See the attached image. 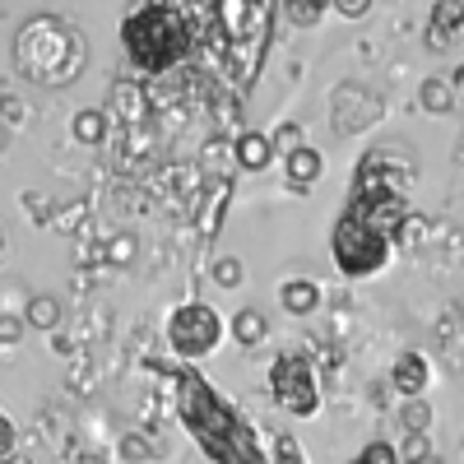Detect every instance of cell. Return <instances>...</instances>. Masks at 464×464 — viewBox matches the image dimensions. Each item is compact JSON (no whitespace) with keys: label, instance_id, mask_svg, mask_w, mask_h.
Wrapping results in <instances>:
<instances>
[{"label":"cell","instance_id":"ac0fdd59","mask_svg":"<svg viewBox=\"0 0 464 464\" xmlns=\"http://www.w3.org/2000/svg\"><path fill=\"white\" fill-rule=\"evenodd\" d=\"M24 325H33V330H56L61 325V302L56 297H28V306H24Z\"/></svg>","mask_w":464,"mask_h":464},{"label":"cell","instance_id":"83f0119b","mask_svg":"<svg viewBox=\"0 0 464 464\" xmlns=\"http://www.w3.org/2000/svg\"><path fill=\"white\" fill-rule=\"evenodd\" d=\"M275 140V153L284 149V153H293V149H302V126H279V135H269Z\"/></svg>","mask_w":464,"mask_h":464},{"label":"cell","instance_id":"d6a6232c","mask_svg":"<svg viewBox=\"0 0 464 464\" xmlns=\"http://www.w3.org/2000/svg\"><path fill=\"white\" fill-rule=\"evenodd\" d=\"M450 93H455V107H459V102H464V65L450 74Z\"/></svg>","mask_w":464,"mask_h":464},{"label":"cell","instance_id":"1f68e13d","mask_svg":"<svg viewBox=\"0 0 464 464\" xmlns=\"http://www.w3.org/2000/svg\"><path fill=\"white\" fill-rule=\"evenodd\" d=\"M107 256H111V260H116V265H126V260H130V256H135V237H116V246H111V251H107Z\"/></svg>","mask_w":464,"mask_h":464},{"label":"cell","instance_id":"4fadbf2b","mask_svg":"<svg viewBox=\"0 0 464 464\" xmlns=\"http://www.w3.org/2000/svg\"><path fill=\"white\" fill-rule=\"evenodd\" d=\"M279 306L288 316H312L316 306H321V288H316V279H284V288H279Z\"/></svg>","mask_w":464,"mask_h":464},{"label":"cell","instance_id":"d4e9b609","mask_svg":"<svg viewBox=\"0 0 464 464\" xmlns=\"http://www.w3.org/2000/svg\"><path fill=\"white\" fill-rule=\"evenodd\" d=\"M214 284H218V288H237V284H242V260L223 256V260L214 265Z\"/></svg>","mask_w":464,"mask_h":464},{"label":"cell","instance_id":"4316f807","mask_svg":"<svg viewBox=\"0 0 464 464\" xmlns=\"http://www.w3.org/2000/svg\"><path fill=\"white\" fill-rule=\"evenodd\" d=\"M24 316H0V343H5V348H14L19 339H24Z\"/></svg>","mask_w":464,"mask_h":464},{"label":"cell","instance_id":"277c9868","mask_svg":"<svg viewBox=\"0 0 464 464\" xmlns=\"http://www.w3.org/2000/svg\"><path fill=\"white\" fill-rule=\"evenodd\" d=\"M269 5L275 0H214V56L223 61L227 80L237 93H246V84L256 80L260 52L269 43Z\"/></svg>","mask_w":464,"mask_h":464},{"label":"cell","instance_id":"7c38bea8","mask_svg":"<svg viewBox=\"0 0 464 464\" xmlns=\"http://www.w3.org/2000/svg\"><path fill=\"white\" fill-rule=\"evenodd\" d=\"M107 116H111V121H126V126H140L144 121V116H149V93L140 89V84H116L111 89V107H102Z\"/></svg>","mask_w":464,"mask_h":464},{"label":"cell","instance_id":"7402d4cb","mask_svg":"<svg viewBox=\"0 0 464 464\" xmlns=\"http://www.w3.org/2000/svg\"><path fill=\"white\" fill-rule=\"evenodd\" d=\"M395 455H400V464H422V459H432L428 432H404V446H400Z\"/></svg>","mask_w":464,"mask_h":464},{"label":"cell","instance_id":"6da1fadb","mask_svg":"<svg viewBox=\"0 0 464 464\" xmlns=\"http://www.w3.org/2000/svg\"><path fill=\"white\" fill-rule=\"evenodd\" d=\"M177 413L214 464H306L297 437L256 428L190 367L177 372Z\"/></svg>","mask_w":464,"mask_h":464},{"label":"cell","instance_id":"836d02e7","mask_svg":"<svg viewBox=\"0 0 464 464\" xmlns=\"http://www.w3.org/2000/svg\"><path fill=\"white\" fill-rule=\"evenodd\" d=\"M450 43H455V37H446V33L428 28V47H432V52H441V47H450Z\"/></svg>","mask_w":464,"mask_h":464},{"label":"cell","instance_id":"9c48e42d","mask_svg":"<svg viewBox=\"0 0 464 464\" xmlns=\"http://www.w3.org/2000/svg\"><path fill=\"white\" fill-rule=\"evenodd\" d=\"M330 121L339 135H358V130H372L381 121V98L358 89V84H339L334 98H330Z\"/></svg>","mask_w":464,"mask_h":464},{"label":"cell","instance_id":"5bb4252c","mask_svg":"<svg viewBox=\"0 0 464 464\" xmlns=\"http://www.w3.org/2000/svg\"><path fill=\"white\" fill-rule=\"evenodd\" d=\"M284 168H288V181H293V186H312V181L325 172V159H321V149L302 144V149L284 153Z\"/></svg>","mask_w":464,"mask_h":464},{"label":"cell","instance_id":"9a60e30c","mask_svg":"<svg viewBox=\"0 0 464 464\" xmlns=\"http://www.w3.org/2000/svg\"><path fill=\"white\" fill-rule=\"evenodd\" d=\"M107 130H111V116L102 107H84V111H74V121H70V135L89 149H98L107 140Z\"/></svg>","mask_w":464,"mask_h":464},{"label":"cell","instance_id":"30bf717a","mask_svg":"<svg viewBox=\"0 0 464 464\" xmlns=\"http://www.w3.org/2000/svg\"><path fill=\"white\" fill-rule=\"evenodd\" d=\"M385 381H391V391H395L400 400H422V395H428V385H432V362H428V353H400Z\"/></svg>","mask_w":464,"mask_h":464},{"label":"cell","instance_id":"44dd1931","mask_svg":"<svg viewBox=\"0 0 464 464\" xmlns=\"http://www.w3.org/2000/svg\"><path fill=\"white\" fill-rule=\"evenodd\" d=\"M0 464H33L24 450H19V428H14V418L0 409Z\"/></svg>","mask_w":464,"mask_h":464},{"label":"cell","instance_id":"8d00e7d4","mask_svg":"<svg viewBox=\"0 0 464 464\" xmlns=\"http://www.w3.org/2000/svg\"><path fill=\"white\" fill-rule=\"evenodd\" d=\"M422 464H441V459H437V455H432V459H422Z\"/></svg>","mask_w":464,"mask_h":464},{"label":"cell","instance_id":"484cf974","mask_svg":"<svg viewBox=\"0 0 464 464\" xmlns=\"http://www.w3.org/2000/svg\"><path fill=\"white\" fill-rule=\"evenodd\" d=\"M353 464H400V455H395V446H391V441H372Z\"/></svg>","mask_w":464,"mask_h":464},{"label":"cell","instance_id":"3957f363","mask_svg":"<svg viewBox=\"0 0 464 464\" xmlns=\"http://www.w3.org/2000/svg\"><path fill=\"white\" fill-rule=\"evenodd\" d=\"M121 47L140 74H172L196 52V24L186 19L181 0H140L121 24Z\"/></svg>","mask_w":464,"mask_h":464},{"label":"cell","instance_id":"e0dca14e","mask_svg":"<svg viewBox=\"0 0 464 464\" xmlns=\"http://www.w3.org/2000/svg\"><path fill=\"white\" fill-rule=\"evenodd\" d=\"M265 316L256 312V306H242V312H232V339H237L242 348H256L265 339Z\"/></svg>","mask_w":464,"mask_h":464},{"label":"cell","instance_id":"d6986e66","mask_svg":"<svg viewBox=\"0 0 464 464\" xmlns=\"http://www.w3.org/2000/svg\"><path fill=\"white\" fill-rule=\"evenodd\" d=\"M330 10V0H284V19L297 24V28H312L321 24V14Z\"/></svg>","mask_w":464,"mask_h":464},{"label":"cell","instance_id":"8992f818","mask_svg":"<svg viewBox=\"0 0 464 464\" xmlns=\"http://www.w3.org/2000/svg\"><path fill=\"white\" fill-rule=\"evenodd\" d=\"M269 395L288 418H316L321 413V376L312 367V358L288 348L269 362Z\"/></svg>","mask_w":464,"mask_h":464},{"label":"cell","instance_id":"52a82bcc","mask_svg":"<svg viewBox=\"0 0 464 464\" xmlns=\"http://www.w3.org/2000/svg\"><path fill=\"white\" fill-rule=\"evenodd\" d=\"M223 343V316L209 302H181L168 316V348L181 362H200Z\"/></svg>","mask_w":464,"mask_h":464},{"label":"cell","instance_id":"cb8c5ba5","mask_svg":"<svg viewBox=\"0 0 464 464\" xmlns=\"http://www.w3.org/2000/svg\"><path fill=\"white\" fill-rule=\"evenodd\" d=\"M422 237H428V218H422V214H404V223L395 227V242H404V246H418Z\"/></svg>","mask_w":464,"mask_h":464},{"label":"cell","instance_id":"ba28073f","mask_svg":"<svg viewBox=\"0 0 464 464\" xmlns=\"http://www.w3.org/2000/svg\"><path fill=\"white\" fill-rule=\"evenodd\" d=\"M413 181V163L400 159L395 149H372L358 163L353 181V205H381V200H404Z\"/></svg>","mask_w":464,"mask_h":464},{"label":"cell","instance_id":"d590c367","mask_svg":"<svg viewBox=\"0 0 464 464\" xmlns=\"http://www.w3.org/2000/svg\"><path fill=\"white\" fill-rule=\"evenodd\" d=\"M0 256H5V232H0Z\"/></svg>","mask_w":464,"mask_h":464},{"label":"cell","instance_id":"4dcf8cb0","mask_svg":"<svg viewBox=\"0 0 464 464\" xmlns=\"http://www.w3.org/2000/svg\"><path fill=\"white\" fill-rule=\"evenodd\" d=\"M330 5H334L343 19H362V14L372 10V0H330Z\"/></svg>","mask_w":464,"mask_h":464},{"label":"cell","instance_id":"f1b7e54d","mask_svg":"<svg viewBox=\"0 0 464 464\" xmlns=\"http://www.w3.org/2000/svg\"><path fill=\"white\" fill-rule=\"evenodd\" d=\"M24 209H28V218H33V223H47V218H52V209H47V196H33V190L24 196Z\"/></svg>","mask_w":464,"mask_h":464},{"label":"cell","instance_id":"ffe728a7","mask_svg":"<svg viewBox=\"0 0 464 464\" xmlns=\"http://www.w3.org/2000/svg\"><path fill=\"white\" fill-rule=\"evenodd\" d=\"M428 28H437V33L455 37V33L464 28V0H437V5H432V24H428Z\"/></svg>","mask_w":464,"mask_h":464},{"label":"cell","instance_id":"7a4b0ae2","mask_svg":"<svg viewBox=\"0 0 464 464\" xmlns=\"http://www.w3.org/2000/svg\"><path fill=\"white\" fill-rule=\"evenodd\" d=\"M89 65V37L61 14H33L14 33V70L37 89H70Z\"/></svg>","mask_w":464,"mask_h":464},{"label":"cell","instance_id":"f546056e","mask_svg":"<svg viewBox=\"0 0 464 464\" xmlns=\"http://www.w3.org/2000/svg\"><path fill=\"white\" fill-rule=\"evenodd\" d=\"M0 121L14 130V126L24 121V102H19V98H0Z\"/></svg>","mask_w":464,"mask_h":464},{"label":"cell","instance_id":"5b68a950","mask_svg":"<svg viewBox=\"0 0 464 464\" xmlns=\"http://www.w3.org/2000/svg\"><path fill=\"white\" fill-rule=\"evenodd\" d=\"M330 251H334V265H339L343 279H372L385 269V260H391V237L376 232L362 214L343 209L334 232H330Z\"/></svg>","mask_w":464,"mask_h":464},{"label":"cell","instance_id":"8fae6325","mask_svg":"<svg viewBox=\"0 0 464 464\" xmlns=\"http://www.w3.org/2000/svg\"><path fill=\"white\" fill-rule=\"evenodd\" d=\"M232 159H237L242 172H265L269 163H275V140L260 135V130H242L237 144H232Z\"/></svg>","mask_w":464,"mask_h":464},{"label":"cell","instance_id":"603a6c76","mask_svg":"<svg viewBox=\"0 0 464 464\" xmlns=\"http://www.w3.org/2000/svg\"><path fill=\"white\" fill-rule=\"evenodd\" d=\"M428 428H432L428 400H404V432H428Z\"/></svg>","mask_w":464,"mask_h":464},{"label":"cell","instance_id":"e575fe53","mask_svg":"<svg viewBox=\"0 0 464 464\" xmlns=\"http://www.w3.org/2000/svg\"><path fill=\"white\" fill-rule=\"evenodd\" d=\"M10 135H14V130H10L5 121H0V153H5V149H10Z\"/></svg>","mask_w":464,"mask_h":464},{"label":"cell","instance_id":"2e32d148","mask_svg":"<svg viewBox=\"0 0 464 464\" xmlns=\"http://www.w3.org/2000/svg\"><path fill=\"white\" fill-rule=\"evenodd\" d=\"M418 102H422V111H428V116L455 111V93H450L446 74H428V80H422V89H418Z\"/></svg>","mask_w":464,"mask_h":464}]
</instances>
